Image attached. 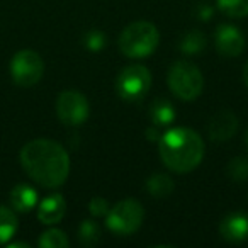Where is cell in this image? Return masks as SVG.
<instances>
[{
	"mask_svg": "<svg viewBox=\"0 0 248 248\" xmlns=\"http://www.w3.org/2000/svg\"><path fill=\"white\" fill-rule=\"evenodd\" d=\"M21 165L24 172L46 189H56L66 182L70 173V156L60 143L48 138L29 141L21 150Z\"/></svg>",
	"mask_w": 248,
	"mask_h": 248,
	"instance_id": "1",
	"label": "cell"
},
{
	"mask_svg": "<svg viewBox=\"0 0 248 248\" xmlns=\"http://www.w3.org/2000/svg\"><path fill=\"white\" fill-rule=\"evenodd\" d=\"M162 162L175 173H189L204 158V140L190 128H172L158 140Z\"/></svg>",
	"mask_w": 248,
	"mask_h": 248,
	"instance_id": "2",
	"label": "cell"
},
{
	"mask_svg": "<svg viewBox=\"0 0 248 248\" xmlns=\"http://www.w3.org/2000/svg\"><path fill=\"white\" fill-rule=\"evenodd\" d=\"M117 43L124 56L133 60L146 58L156 49L160 43V34L155 24L146 21H136L123 29Z\"/></svg>",
	"mask_w": 248,
	"mask_h": 248,
	"instance_id": "3",
	"label": "cell"
},
{
	"mask_svg": "<svg viewBox=\"0 0 248 248\" xmlns=\"http://www.w3.org/2000/svg\"><path fill=\"white\" fill-rule=\"evenodd\" d=\"M167 82L173 95L177 99H182L184 102L196 100L204 89V78L201 70L187 60H179L170 66Z\"/></svg>",
	"mask_w": 248,
	"mask_h": 248,
	"instance_id": "4",
	"label": "cell"
},
{
	"mask_svg": "<svg viewBox=\"0 0 248 248\" xmlns=\"http://www.w3.org/2000/svg\"><path fill=\"white\" fill-rule=\"evenodd\" d=\"M145 209L136 199H124L114 204L106 216V226L117 236H129L141 228Z\"/></svg>",
	"mask_w": 248,
	"mask_h": 248,
	"instance_id": "5",
	"label": "cell"
},
{
	"mask_svg": "<svg viewBox=\"0 0 248 248\" xmlns=\"http://www.w3.org/2000/svg\"><path fill=\"white\" fill-rule=\"evenodd\" d=\"M152 89V73L143 65H129L121 70L116 78V92L126 102L145 99Z\"/></svg>",
	"mask_w": 248,
	"mask_h": 248,
	"instance_id": "6",
	"label": "cell"
},
{
	"mask_svg": "<svg viewBox=\"0 0 248 248\" xmlns=\"http://www.w3.org/2000/svg\"><path fill=\"white\" fill-rule=\"evenodd\" d=\"M45 62L32 49H22L11 60V77L19 87H32L43 78Z\"/></svg>",
	"mask_w": 248,
	"mask_h": 248,
	"instance_id": "7",
	"label": "cell"
},
{
	"mask_svg": "<svg viewBox=\"0 0 248 248\" xmlns=\"http://www.w3.org/2000/svg\"><path fill=\"white\" fill-rule=\"evenodd\" d=\"M89 100L77 90H65L56 99V114L65 126H80L89 119Z\"/></svg>",
	"mask_w": 248,
	"mask_h": 248,
	"instance_id": "8",
	"label": "cell"
},
{
	"mask_svg": "<svg viewBox=\"0 0 248 248\" xmlns=\"http://www.w3.org/2000/svg\"><path fill=\"white\" fill-rule=\"evenodd\" d=\"M214 45L219 55L226 58H234L240 56L245 49V38L240 32V29L231 24H223L217 28L214 34Z\"/></svg>",
	"mask_w": 248,
	"mask_h": 248,
	"instance_id": "9",
	"label": "cell"
},
{
	"mask_svg": "<svg viewBox=\"0 0 248 248\" xmlns=\"http://www.w3.org/2000/svg\"><path fill=\"white\" fill-rule=\"evenodd\" d=\"M238 131V117L231 110H219L209 119L207 135L214 143L228 141Z\"/></svg>",
	"mask_w": 248,
	"mask_h": 248,
	"instance_id": "10",
	"label": "cell"
},
{
	"mask_svg": "<svg viewBox=\"0 0 248 248\" xmlns=\"http://www.w3.org/2000/svg\"><path fill=\"white\" fill-rule=\"evenodd\" d=\"M219 234L230 243H241L248 238V216L243 213H231L221 221Z\"/></svg>",
	"mask_w": 248,
	"mask_h": 248,
	"instance_id": "11",
	"label": "cell"
},
{
	"mask_svg": "<svg viewBox=\"0 0 248 248\" xmlns=\"http://www.w3.org/2000/svg\"><path fill=\"white\" fill-rule=\"evenodd\" d=\"M66 213V202L62 194H49L39 202L38 219L43 224H56L63 219Z\"/></svg>",
	"mask_w": 248,
	"mask_h": 248,
	"instance_id": "12",
	"label": "cell"
},
{
	"mask_svg": "<svg viewBox=\"0 0 248 248\" xmlns=\"http://www.w3.org/2000/svg\"><path fill=\"white\" fill-rule=\"evenodd\" d=\"M11 206L17 213H29L38 206V190L29 184H17L11 190Z\"/></svg>",
	"mask_w": 248,
	"mask_h": 248,
	"instance_id": "13",
	"label": "cell"
},
{
	"mask_svg": "<svg viewBox=\"0 0 248 248\" xmlns=\"http://www.w3.org/2000/svg\"><path fill=\"white\" fill-rule=\"evenodd\" d=\"M150 119L156 128H165L170 126L175 119V109L165 99H155L150 106Z\"/></svg>",
	"mask_w": 248,
	"mask_h": 248,
	"instance_id": "14",
	"label": "cell"
},
{
	"mask_svg": "<svg viewBox=\"0 0 248 248\" xmlns=\"http://www.w3.org/2000/svg\"><path fill=\"white\" fill-rule=\"evenodd\" d=\"M17 216L12 209L5 206H0V245H5L11 241V238L17 231Z\"/></svg>",
	"mask_w": 248,
	"mask_h": 248,
	"instance_id": "15",
	"label": "cell"
},
{
	"mask_svg": "<svg viewBox=\"0 0 248 248\" xmlns=\"http://www.w3.org/2000/svg\"><path fill=\"white\" fill-rule=\"evenodd\" d=\"M173 187H175L173 186V180L169 175H165V173H155V175H152L146 180V190L153 197H158V199L169 197L173 192Z\"/></svg>",
	"mask_w": 248,
	"mask_h": 248,
	"instance_id": "16",
	"label": "cell"
},
{
	"mask_svg": "<svg viewBox=\"0 0 248 248\" xmlns=\"http://www.w3.org/2000/svg\"><path fill=\"white\" fill-rule=\"evenodd\" d=\"M38 245L41 248H68L70 240L65 234V231L58 230V228H51L39 236Z\"/></svg>",
	"mask_w": 248,
	"mask_h": 248,
	"instance_id": "17",
	"label": "cell"
},
{
	"mask_svg": "<svg viewBox=\"0 0 248 248\" xmlns=\"http://www.w3.org/2000/svg\"><path fill=\"white\" fill-rule=\"evenodd\" d=\"M78 241L83 247H95L100 241V228L95 221H83L78 228Z\"/></svg>",
	"mask_w": 248,
	"mask_h": 248,
	"instance_id": "18",
	"label": "cell"
},
{
	"mask_svg": "<svg viewBox=\"0 0 248 248\" xmlns=\"http://www.w3.org/2000/svg\"><path fill=\"white\" fill-rule=\"evenodd\" d=\"M206 48V36L201 31H189L180 41V49L186 55H196Z\"/></svg>",
	"mask_w": 248,
	"mask_h": 248,
	"instance_id": "19",
	"label": "cell"
},
{
	"mask_svg": "<svg viewBox=\"0 0 248 248\" xmlns=\"http://www.w3.org/2000/svg\"><path fill=\"white\" fill-rule=\"evenodd\" d=\"M217 9L228 17H245L248 16V0H216Z\"/></svg>",
	"mask_w": 248,
	"mask_h": 248,
	"instance_id": "20",
	"label": "cell"
},
{
	"mask_svg": "<svg viewBox=\"0 0 248 248\" xmlns=\"http://www.w3.org/2000/svg\"><path fill=\"white\" fill-rule=\"evenodd\" d=\"M228 175L234 180V182H243L248 179V160L243 156L233 158L228 163Z\"/></svg>",
	"mask_w": 248,
	"mask_h": 248,
	"instance_id": "21",
	"label": "cell"
},
{
	"mask_svg": "<svg viewBox=\"0 0 248 248\" xmlns=\"http://www.w3.org/2000/svg\"><path fill=\"white\" fill-rule=\"evenodd\" d=\"M83 43H85V48L90 49V51H100V49L106 48V34L99 29H92L85 34L83 38Z\"/></svg>",
	"mask_w": 248,
	"mask_h": 248,
	"instance_id": "22",
	"label": "cell"
},
{
	"mask_svg": "<svg viewBox=\"0 0 248 248\" xmlns=\"http://www.w3.org/2000/svg\"><path fill=\"white\" fill-rule=\"evenodd\" d=\"M109 209H110V204L100 196L92 197V201H90V204H89V211L93 217H106Z\"/></svg>",
	"mask_w": 248,
	"mask_h": 248,
	"instance_id": "23",
	"label": "cell"
},
{
	"mask_svg": "<svg viewBox=\"0 0 248 248\" xmlns=\"http://www.w3.org/2000/svg\"><path fill=\"white\" fill-rule=\"evenodd\" d=\"M197 16H199L201 21H209L213 17V9L209 5H199L197 7Z\"/></svg>",
	"mask_w": 248,
	"mask_h": 248,
	"instance_id": "24",
	"label": "cell"
},
{
	"mask_svg": "<svg viewBox=\"0 0 248 248\" xmlns=\"http://www.w3.org/2000/svg\"><path fill=\"white\" fill-rule=\"evenodd\" d=\"M146 136H148L150 141H155V140H160L158 133H156V126H152V128H148V131H146Z\"/></svg>",
	"mask_w": 248,
	"mask_h": 248,
	"instance_id": "25",
	"label": "cell"
},
{
	"mask_svg": "<svg viewBox=\"0 0 248 248\" xmlns=\"http://www.w3.org/2000/svg\"><path fill=\"white\" fill-rule=\"evenodd\" d=\"M7 247L9 248H29V243H24V241H12Z\"/></svg>",
	"mask_w": 248,
	"mask_h": 248,
	"instance_id": "26",
	"label": "cell"
},
{
	"mask_svg": "<svg viewBox=\"0 0 248 248\" xmlns=\"http://www.w3.org/2000/svg\"><path fill=\"white\" fill-rule=\"evenodd\" d=\"M243 80H245V85L248 87V62L245 63V68H243Z\"/></svg>",
	"mask_w": 248,
	"mask_h": 248,
	"instance_id": "27",
	"label": "cell"
},
{
	"mask_svg": "<svg viewBox=\"0 0 248 248\" xmlns=\"http://www.w3.org/2000/svg\"><path fill=\"white\" fill-rule=\"evenodd\" d=\"M245 143H247V146H248V129H247V135H245Z\"/></svg>",
	"mask_w": 248,
	"mask_h": 248,
	"instance_id": "28",
	"label": "cell"
}]
</instances>
